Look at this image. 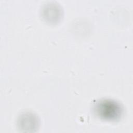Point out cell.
Returning <instances> with one entry per match:
<instances>
[{"instance_id": "1", "label": "cell", "mask_w": 133, "mask_h": 133, "mask_svg": "<svg viewBox=\"0 0 133 133\" xmlns=\"http://www.w3.org/2000/svg\"><path fill=\"white\" fill-rule=\"evenodd\" d=\"M98 105V109H100V111L98 112L105 111L102 113L101 116L107 118L108 119H113L118 117L120 115L121 110L120 108L118 105L116 104L115 103L112 102H103Z\"/></svg>"}]
</instances>
